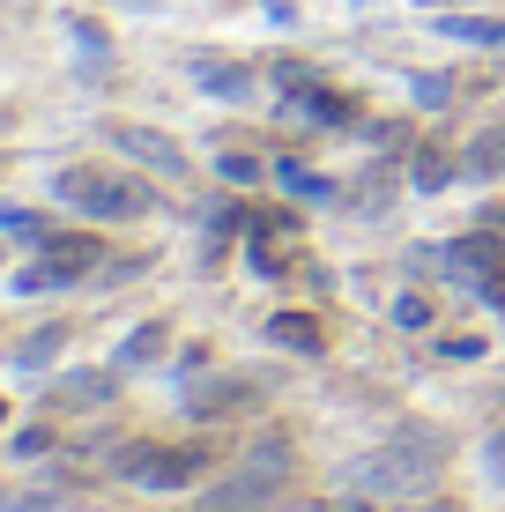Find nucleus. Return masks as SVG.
<instances>
[{
    "label": "nucleus",
    "instance_id": "obj_1",
    "mask_svg": "<svg viewBox=\"0 0 505 512\" xmlns=\"http://www.w3.org/2000/svg\"><path fill=\"white\" fill-rule=\"evenodd\" d=\"M335 483H342V498H364V505H409V498H431L439 461H424V453L379 438L372 453H357V461L335 468Z\"/></svg>",
    "mask_w": 505,
    "mask_h": 512
},
{
    "label": "nucleus",
    "instance_id": "obj_2",
    "mask_svg": "<svg viewBox=\"0 0 505 512\" xmlns=\"http://www.w3.org/2000/svg\"><path fill=\"white\" fill-rule=\"evenodd\" d=\"M290 475H298V446L290 438H253L246 453H238V468L223 475V483H208V512H260L275 505L290 490Z\"/></svg>",
    "mask_w": 505,
    "mask_h": 512
},
{
    "label": "nucleus",
    "instance_id": "obj_3",
    "mask_svg": "<svg viewBox=\"0 0 505 512\" xmlns=\"http://www.w3.org/2000/svg\"><path fill=\"white\" fill-rule=\"evenodd\" d=\"M52 201L82 208V216H97V223H134V216H149V208H156V193L142 179H119V171L67 164V171H52Z\"/></svg>",
    "mask_w": 505,
    "mask_h": 512
},
{
    "label": "nucleus",
    "instance_id": "obj_4",
    "mask_svg": "<svg viewBox=\"0 0 505 512\" xmlns=\"http://www.w3.org/2000/svg\"><path fill=\"white\" fill-rule=\"evenodd\" d=\"M208 461H216L208 446H156V438H134V446H119L104 468H112V483H134V490H186Z\"/></svg>",
    "mask_w": 505,
    "mask_h": 512
},
{
    "label": "nucleus",
    "instance_id": "obj_5",
    "mask_svg": "<svg viewBox=\"0 0 505 512\" xmlns=\"http://www.w3.org/2000/svg\"><path fill=\"white\" fill-rule=\"evenodd\" d=\"M112 134V149L127 156V164H142V171H156V179H186V149L171 134H156V127H142V119H119V127H104Z\"/></svg>",
    "mask_w": 505,
    "mask_h": 512
},
{
    "label": "nucleus",
    "instance_id": "obj_6",
    "mask_svg": "<svg viewBox=\"0 0 505 512\" xmlns=\"http://www.w3.org/2000/svg\"><path fill=\"white\" fill-rule=\"evenodd\" d=\"M439 268L454 275V282H483V275H498L505 268V238L483 223V231H468V238H454V245H439Z\"/></svg>",
    "mask_w": 505,
    "mask_h": 512
},
{
    "label": "nucleus",
    "instance_id": "obj_7",
    "mask_svg": "<svg viewBox=\"0 0 505 512\" xmlns=\"http://www.w3.org/2000/svg\"><path fill=\"white\" fill-rule=\"evenodd\" d=\"M253 394H260V386H253V379H231V372H223V379H201V386H186V416H194V423L238 416Z\"/></svg>",
    "mask_w": 505,
    "mask_h": 512
},
{
    "label": "nucleus",
    "instance_id": "obj_8",
    "mask_svg": "<svg viewBox=\"0 0 505 512\" xmlns=\"http://www.w3.org/2000/svg\"><path fill=\"white\" fill-rule=\"evenodd\" d=\"M454 179H461V156L439 149V141H416L409 164H402V186H409V193H446Z\"/></svg>",
    "mask_w": 505,
    "mask_h": 512
},
{
    "label": "nucleus",
    "instance_id": "obj_9",
    "mask_svg": "<svg viewBox=\"0 0 505 512\" xmlns=\"http://www.w3.org/2000/svg\"><path fill=\"white\" fill-rule=\"evenodd\" d=\"M164 357H171V320H142V327H127V334H119V349H112L119 372H149V364H164Z\"/></svg>",
    "mask_w": 505,
    "mask_h": 512
},
{
    "label": "nucleus",
    "instance_id": "obj_10",
    "mask_svg": "<svg viewBox=\"0 0 505 512\" xmlns=\"http://www.w3.org/2000/svg\"><path fill=\"white\" fill-rule=\"evenodd\" d=\"M268 179L290 193V201H305V208H335L342 201V186L327 179V171H312V164H298V156H283V164H268Z\"/></svg>",
    "mask_w": 505,
    "mask_h": 512
},
{
    "label": "nucleus",
    "instance_id": "obj_11",
    "mask_svg": "<svg viewBox=\"0 0 505 512\" xmlns=\"http://www.w3.org/2000/svg\"><path fill=\"white\" fill-rule=\"evenodd\" d=\"M112 372H60L45 386V409H104V401H112Z\"/></svg>",
    "mask_w": 505,
    "mask_h": 512
},
{
    "label": "nucleus",
    "instance_id": "obj_12",
    "mask_svg": "<svg viewBox=\"0 0 505 512\" xmlns=\"http://www.w3.org/2000/svg\"><path fill=\"white\" fill-rule=\"evenodd\" d=\"M38 253H45L67 282H82V275H97V268H104V245H97V238H82V231H52Z\"/></svg>",
    "mask_w": 505,
    "mask_h": 512
},
{
    "label": "nucleus",
    "instance_id": "obj_13",
    "mask_svg": "<svg viewBox=\"0 0 505 512\" xmlns=\"http://www.w3.org/2000/svg\"><path fill=\"white\" fill-rule=\"evenodd\" d=\"M268 342L290 349V357H327V327L312 320V312H275V320H268Z\"/></svg>",
    "mask_w": 505,
    "mask_h": 512
},
{
    "label": "nucleus",
    "instance_id": "obj_14",
    "mask_svg": "<svg viewBox=\"0 0 505 512\" xmlns=\"http://www.w3.org/2000/svg\"><path fill=\"white\" fill-rule=\"evenodd\" d=\"M290 104H298V119H312V127H364L357 97L327 90V82H312V90H305V97H290Z\"/></svg>",
    "mask_w": 505,
    "mask_h": 512
},
{
    "label": "nucleus",
    "instance_id": "obj_15",
    "mask_svg": "<svg viewBox=\"0 0 505 512\" xmlns=\"http://www.w3.org/2000/svg\"><path fill=\"white\" fill-rule=\"evenodd\" d=\"M194 82H201L208 97H231V104H246V97H253V67H238V60H208V52L194 60Z\"/></svg>",
    "mask_w": 505,
    "mask_h": 512
},
{
    "label": "nucleus",
    "instance_id": "obj_16",
    "mask_svg": "<svg viewBox=\"0 0 505 512\" xmlns=\"http://www.w3.org/2000/svg\"><path fill=\"white\" fill-rule=\"evenodd\" d=\"M60 349H67V320H45V327H30L23 342H15V357H8V364H15V372H45Z\"/></svg>",
    "mask_w": 505,
    "mask_h": 512
},
{
    "label": "nucleus",
    "instance_id": "obj_17",
    "mask_svg": "<svg viewBox=\"0 0 505 512\" xmlns=\"http://www.w3.org/2000/svg\"><path fill=\"white\" fill-rule=\"evenodd\" d=\"M461 179H505V127H483L461 149Z\"/></svg>",
    "mask_w": 505,
    "mask_h": 512
},
{
    "label": "nucleus",
    "instance_id": "obj_18",
    "mask_svg": "<svg viewBox=\"0 0 505 512\" xmlns=\"http://www.w3.org/2000/svg\"><path fill=\"white\" fill-rule=\"evenodd\" d=\"M387 438H394V446H409V453H424V461H439V468H446V461H454V438H446V431H439V423H424V416H409V423H394V431H387Z\"/></svg>",
    "mask_w": 505,
    "mask_h": 512
},
{
    "label": "nucleus",
    "instance_id": "obj_19",
    "mask_svg": "<svg viewBox=\"0 0 505 512\" xmlns=\"http://www.w3.org/2000/svg\"><path fill=\"white\" fill-rule=\"evenodd\" d=\"M342 201L364 208V216H379V208L394 201V164H372V171H364V186H357V193H342Z\"/></svg>",
    "mask_w": 505,
    "mask_h": 512
},
{
    "label": "nucleus",
    "instance_id": "obj_20",
    "mask_svg": "<svg viewBox=\"0 0 505 512\" xmlns=\"http://www.w3.org/2000/svg\"><path fill=\"white\" fill-rule=\"evenodd\" d=\"M439 30L461 45H505V23H491V15H439Z\"/></svg>",
    "mask_w": 505,
    "mask_h": 512
},
{
    "label": "nucleus",
    "instance_id": "obj_21",
    "mask_svg": "<svg viewBox=\"0 0 505 512\" xmlns=\"http://www.w3.org/2000/svg\"><path fill=\"white\" fill-rule=\"evenodd\" d=\"M8 290H15V297H45V290H67V275H60V268H52V260L38 253L30 268H15V282H8Z\"/></svg>",
    "mask_w": 505,
    "mask_h": 512
},
{
    "label": "nucleus",
    "instance_id": "obj_22",
    "mask_svg": "<svg viewBox=\"0 0 505 512\" xmlns=\"http://www.w3.org/2000/svg\"><path fill=\"white\" fill-rule=\"evenodd\" d=\"M238 231H246V208H238V201L208 208V260H223V245H231Z\"/></svg>",
    "mask_w": 505,
    "mask_h": 512
},
{
    "label": "nucleus",
    "instance_id": "obj_23",
    "mask_svg": "<svg viewBox=\"0 0 505 512\" xmlns=\"http://www.w3.org/2000/svg\"><path fill=\"white\" fill-rule=\"evenodd\" d=\"M216 179H223V186H253V179H268V164L246 156V149H223V156H216Z\"/></svg>",
    "mask_w": 505,
    "mask_h": 512
},
{
    "label": "nucleus",
    "instance_id": "obj_24",
    "mask_svg": "<svg viewBox=\"0 0 505 512\" xmlns=\"http://www.w3.org/2000/svg\"><path fill=\"white\" fill-rule=\"evenodd\" d=\"M67 38H75V52H82V67H104V60H112V38H104L97 23H82V15H75V23H67Z\"/></svg>",
    "mask_w": 505,
    "mask_h": 512
},
{
    "label": "nucleus",
    "instance_id": "obj_25",
    "mask_svg": "<svg viewBox=\"0 0 505 512\" xmlns=\"http://www.w3.org/2000/svg\"><path fill=\"white\" fill-rule=\"evenodd\" d=\"M387 320L402 327V334H424V327H431V297H416V290H402V297H394V305H387Z\"/></svg>",
    "mask_w": 505,
    "mask_h": 512
},
{
    "label": "nucleus",
    "instance_id": "obj_26",
    "mask_svg": "<svg viewBox=\"0 0 505 512\" xmlns=\"http://www.w3.org/2000/svg\"><path fill=\"white\" fill-rule=\"evenodd\" d=\"M268 75H275V90H283V97H305V90H312V82H320V75H312V67H305V60H275V67H268Z\"/></svg>",
    "mask_w": 505,
    "mask_h": 512
},
{
    "label": "nucleus",
    "instance_id": "obj_27",
    "mask_svg": "<svg viewBox=\"0 0 505 512\" xmlns=\"http://www.w3.org/2000/svg\"><path fill=\"white\" fill-rule=\"evenodd\" d=\"M0 231H15V238H30V245H45V216H30V208H0Z\"/></svg>",
    "mask_w": 505,
    "mask_h": 512
},
{
    "label": "nucleus",
    "instance_id": "obj_28",
    "mask_svg": "<svg viewBox=\"0 0 505 512\" xmlns=\"http://www.w3.org/2000/svg\"><path fill=\"white\" fill-rule=\"evenodd\" d=\"M409 97L439 112V104H454V82H446V75H409Z\"/></svg>",
    "mask_w": 505,
    "mask_h": 512
},
{
    "label": "nucleus",
    "instance_id": "obj_29",
    "mask_svg": "<svg viewBox=\"0 0 505 512\" xmlns=\"http://www.w3.org/2000/svg\"><path fill=\"white\" fill-rule=\"evenodd\" d=\"M483 483H491V490H505V431H491V438H483Z\"/></svg>",
    "mask_w": 505,
    "mask_h": 512
},
{
    "label": "nucleus",
    "instance_id": "obj_30",
    "mask_svg": "<svg viewBox=\"0 0 505 512\" xmlns=\"http://www.w3.org/2000/svg\"><path fill=\"white\" fill-rule=\"evenodd\" d=\"M439 357H446V364H476V357H483V334H446Z\"/></svg>",
    "mask_w": 505,
    "mask_h": 512
},
{
    "label": "nucleus",
    "instance_id": "obj_31",
    "mask_svg": "<svg viewBox=\"0 0 505 512\" xmlns=\"http://www.w3.org/2000/svg\"><path fill=\"white\" fill-rule=\"evenodd\" d=\"M45 446H52V423H30V431H15V453H23V461H38Z\"/></svg>",
    "mask_w": 505,
    "mask_h": 512
},
{
    "label": "nucleus",
    "instance_id": "obj_32",
    "mask_svg": "<svg viewBox=\"0 0 505 512\" xmlns=\"http://www.w3.org/2000/svg\"><path fill=\"white\" fill-rule=\"evenodd\" d=\"M0 512H67V498H8Z\"/></svg>",
    "mask_w": 505,
    "mask_h": 512
},
{
    "label": "nucleus",
    "instance_id": "obj_33",
    "mask_svg": "<svg viewBox=\"0 0 505 512\" xmlns=\"http://www.w3.org/2000/svg\"><path fill=\"white\" fill-rule=\"evenodd\" d=\"M268 23H298V0H268Z\"/></svg>",
    "mask_w": 505,
    "mask_h": 512
},
{
    "label": "nucleus",
    "instance_id": "obj_34",
    "mask_svg": "<svg viewBox=\"0 0 505 512\" xmlns=\"http://www.w3.org/2000/svg\"><path fill=\"white\" fill-rule=\"evenodd\" d=\"M0 423H8V401H0Z\"/></svg>",
    "mask_w": 505,
    "mask_h": 512
},
{
    "label": "nucleus",
    "instance_id": "obj_35",
    "mask_svg": "<svg viewBox=\"0 0 505 512\" xmlns=\"http://www.w3.org/2000/svg\"><path fill=\"white\" fill-rule=\"evenodd\" d=\"M0 134H8V112H0Z\"/></svg>",
    "mask_w": 505,
    "mask_h": 512
},
{
    "label": "nucleus",
    "instance_id": "obj_36",
    "mask_svg": "<svg viewBox=\"0 0 505 512\" xmlns=\"http://www.w3.org/2000/svg\"><path fill=\"white\" fill-rule=\"evenodd\" d=\"M357 8H364V0H357Z\"/></svg>",
    "mask_w": 505,
    "mask_h": 512
}]
</instances>
